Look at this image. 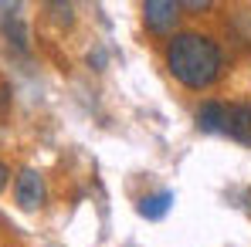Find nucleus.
I'll return each instance as SVG.
<instances>
[{
    "mask_svg": "<svg viewBox=\"0 0 251 247\" xmlns=\"http://www.w3.org/2000/svg\"><path fill=\"white\" fill-rule=\"evenodd\" d=\"M167 68L183 88L201 91L221 75V47L207 34H194V31L173 34V41L167 44Z\"/></svg>",
    "mask_w": 251,
    "mask_h": 247,
    "instance_id": "1",
    "label": "nucleus"
},
{
    "mask_svg": "<svg viewBox=\"0 0 251 247\" xmlns=\"http://www.w3.org/2000/svg\"><path fill=\"white\" fill-rule=\"evenodd\" d=\"M143 21L153 34H173L176 21H180V3L173 0H146L143 3Z\"/></svg>",
    "mask_w": 251,
    "mask_h": 247,
    "instance_id": "2",
    "label": "nucleus"
},
{
    "mask_svg": "<svg viewBox=\"0 0 251 247\" xmlns=\"http://www.w3.org/2000/svg\"><path fill=\"white\" fill-rule=\"evenodd\" d=\"M14 197L21 210H38L44 203V176L38 169H21V176L14 183Z\"/></svg>",
    "mask_w": 251,
    "mask_h": 247,
    "instance_id": "3",
    "label": "nucleus"
},
{
    "mask_svg": "<svg viewBox=\"0 0 251 247\" xmlns=\"http://www.w3.org/2000/svg\"><path fill=\"white\" fill-rule=\"evenodd\" d=\"M221 132H227L231 139L251 146V105L248 102L224 105V125H221Z\"/></svg>",
    "mask_w": 251,
    "mask_h": 247,
    "instance_id": "4",
    "label": "nucleus"
},
{
    "mask_svg": "<svg viewBox=\"0 0 251 247\" xmlns=\"http://www.w3.org/2000/svg\"><path fill=\"white\" fill-rule=\"evenodd\" d=\"M170 206H173V193L170 190H160V193H150V197L139 200V213L146 220H163L170 213Z\"/></svg>",
    "mask_w": 251,
    "mask_h": 247,
    "instance_id": "5",
    "label": "nucleus"
},
{
    "mask_svg": "<svg viewBox=\"0 0 251 247\" xmlns=\"http://www.w3.org/2000/svg\"><path fill=\"white\" fill-rule=\"evenodd\" d=\"M3 38L14 44L17 51H27V47H31V34H27V27H24V21H21L17 14L3 17Z\"/></svg>",
    "mask_w": 251,
    "mask_h": 247,
    "instance_id": "6",
    "label": "nucleus"
},
{
    "mask_svg": "<svg viewBox=\"0 0 251 247\" xmlns=\"http://www.w3.org/2000/svg\"><path fill=\"white\" fill-rule=\"evenodd\" d=\"M197 125L204 132H221V125H224V105L221 102H204L197 109Z\"/></svg>",
    "mask_w": 251,
    "mask_h": 247,
    "instance_id": "7",
    "label": "nucleus"
},
{
    "mask_svg": "<svg viewBox=\"0 0 251 247\" xmlns=\"http://www.w3.org/2000/svg\"><path fill=\"white\" fill-rule=\"evenodd\" d=\"M180 7H187V10H207L210 0H187V3H180Z\"/></svg>",
    "mask_w": 251,
    "mask_h": 247,
    "instance_id": "8",
    "label": "nucleus"
},
{
    "mask_svg": "<svg viewBox=\"0 0 251 247\" xmlns=\"http://www.w3.org/2000/svg\"><path fill=\"white\" fill-rule=\"evenodd\" d=\"M7 183H10V169L0 163V190H7Z\"/></svg>",
    "mask_w": 251,
    "mask_h": 247,
    "instance_id": "9",
    "label": "nucleus"
}]
</instances>
